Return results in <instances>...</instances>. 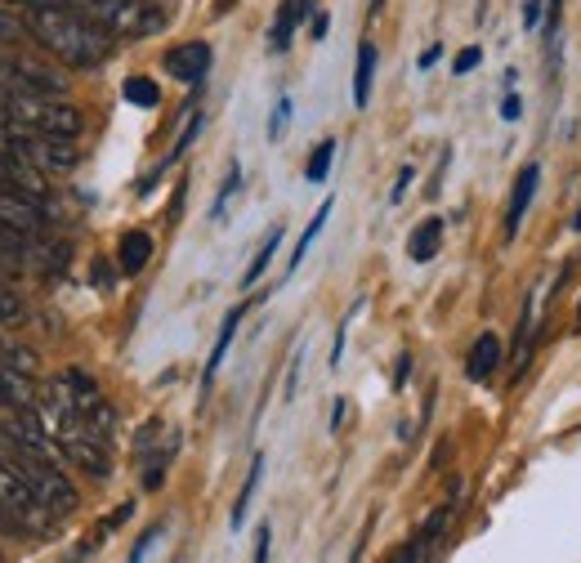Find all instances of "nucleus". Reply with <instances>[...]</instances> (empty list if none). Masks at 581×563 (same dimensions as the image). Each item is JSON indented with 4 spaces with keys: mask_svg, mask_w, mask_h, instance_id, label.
I'll list each match as a JSON object with an SVG mask.
<instances>
[{
    "mask_svg": "<svg viewBox=\"0 0 581 563\" xmlns=\"http://www.w3.org/2000/svg\"><path fill=\"white\" fill-rule=\"evenodd\" d=\"M340 420H345V398H336V411H332V430H340Z\"/></svg>",
    "mask_w": 581,
    "mask_h": 563,
    "instance_id": "c9c22d12",
    "label": "nucleus"
},
{
    "mask_svg": "<svg viewBox=\"0 0 581 563\" xmlns=\"http://www.w3.org/2000/svg\"><path fill=\"white\" fill-rule=\"evenodd\" d=\"M572 229H577V233H581V210H577V220H572Z\"/></svg>",
    "mask_w": 581,
    "mask_h": 563,
    "instance_id": "e433bc0d",
    "label": "nucleus"
},
{
    "mask_svg": "<svg viewBox=\"0 0 581 563\" xmlns=\"http://www.w3.org/2000/svg\"><path fill=\"white\" fill-rule=\"evenodd\" d=\"M161 67H166V77H175L183 86H198L211 73V45L206 41H183V45L166 49Z\"/></svg>",
    "mask_w": 581,
    "mask_h": 563,
    "instance_id": "423d86ee",
    "label": "nucleus"
},
{
    "mask_svg": "<svg viewBox=\"0 0 581 563\" xmlns=\"http://www.w3.org/2000/svg\"><path fill=\"white\" fill-rule=\"evenodd\" d=\"M10 63H14V81H19L23 90L49 95V99H63V95H68V77H58L54 67H45V63H36V58H27V54H10Z\"/></svg>",
    "mask_w": 581,
    "mask_h": 563,
    "instance_id": "0eeeda50",
    "label": "nucleus"
},
{
    "mask_svg": "<svg viewBox=\"0 0 581 563\" xmlns=\"http://www.w3.org/2000/svg\"><path fill=\"white\" fill-rule=\"evenodd\" d=\"M23 10H86L90 0H14Z\"/></svg>",
    "mask_w": 581,
    "mask_h": 563,
    "instance_id": "393cba45",
    "label": "nucleus"
},
{
    "mask_svg": "<svg viewBox=\"0 0 581 563\" xmlns=\"http://www.w3.org/2000/svg\"><path fill=\"white\" fill-rule=\"evenodd\" d=\"M479 63H483V49H479V45H466L457 58H451V77H470Z\"/></svg>",
    "mask_w": 581,
    "mask_h": 563,
    "instance_id": "5701e85b",
    "label": "nucleus"
},
{
    "mask_svg": "<svg viewBox=\"0 0 581 563\" xmlns=\"http://www.w3.org/2000/svg\"><path fill=\"white\" fill-rule=\"evenodd\" d=\"M322 36H327V14H317V19H313V41H322Z\"/></svg>",
    "mask_w": 581,
    "mask_h": 563,
    "instance_id": "f704fd0d",
    "label": "nucleus"
},
{
    "mask_svg": "<svg viewBox=\"0 0 581 563\" xmlns=\"http://www.w3.org/2000/svg\"><path fill=\"white\" fill-rule=\"evenodd\" d=\"M23 23L45 54L68 67H99L112 54V32H103L81 10H27Z\"/></svg>",
    "mask_w": 581,
    "mask_h": 563,
    "instance_id": "f257e3e1",
    "label": "nucleus"
},
{
    "mask_svg": "<svg viewBox=\"0 0 581 563\" xmlns=\"http://www.w3.org/2000/svg\"><path fill=\"white\" fill-rule=\"evenodd\" d=\"M371 10H380V0H376V5H371Z\"/></svg>",
    "mask_w": 581,
    "mask_h": 563,
    "instance_id": "ea45409f",
    "label": "nucleus"
},
{
    "mask_svg": "<svg viewBox=\"0 0 581 563\" xmlns=\"http://www.w3.org/2000/svg\"><path fill=\"white\" fill-rule=\"evenodd\" d=\"M407 372H412V358L403 354V358H399V376H394V385H399V389H403V380H407Z\"/></svg>",
    "mask_w": 581,
    "mask_h": 563,
    "instance_id": "72a5a7b5",
    "label": "nucleus"
},
{
    "mask_svg": "<svg viewBox=\"0 0 581 563\" xmlns=\"http://www.w3.org/2000/svg\"><path fill=\"white\" fill-rule=\"evenodd\" d=\"M376 63H380L376 45H371V41H362V45H358V67H354V103H358V108H367V103H371V81H376Z\"/></svg>",
    "mask_w": 581,
    "mask_h": 563,
    "instance_id": "ddd939ff",
    "label": "nucleus"
},
{
    "mask_svg": "<svg viewBox=\"0 0 581 563\" xmlns=\"http://www.w3.org/2000/svg\"><path fill=\"white\" fill-rule=\"evenodd\" d=\"M23 36H32V32H27V23H23L19 14H10V10H0V41L14 45V41H23Z\"/></svg>",
    "mask_w": 581,
    "mask_h": 563,
    "instance_id": "412c9836",
    "label": "nucleus"
},
{
    "mask_svg": "<svg viewBox=\"0 0 581 563\" xmlns=\"http://www.w3.org/2000/svg\"><path fill=\"white\" fill-rule=\"evenodd\" d=\"M27 483H32V492L36 497L58 515V519H68L77 506H81V497H77V487L68 483V474L63 470H54V461H45V456H32V452H19L14 461H10Z\"/></svg>",
    "mask_w": 581,
    "mask_h": 563,
    "instance_id": "20e7f679",
    "label": "nucleus"
},
{
    "mask_svg": "<svg viewBox=\"0 0 581 563\" xmlns=\"http://www.w3.org/2000/svg\"><path fill=\"white\" fill-rule=\"evenodd\" d=\"M577 322H581V305H577Z\"/></svg>",
    "mask_w": 581,
    "mask_h": 563,
    "instance_id": "58836bf2",
    "label": "nucleus"
},
{
    "mask_svg": "<svg viewBox=\"0 0 581 563\" xmlns=\"http://www.w3.org/2000/svg\"><path fill=\"white\" fill-rule=\"evenodd\" d=\"M121 95H125V103H135V108H157L161 103V90H157L153 77H131Z\"/></svg>",
    "mask_w": 581,
    "mask_h": 563,
    "instance_id": "f3484780",
    "label": "nucleus"
},
{
    "mask_svg": "<svg viewBox=\"0 0 581 563\" xmlns=\"http://www.w3.org/2000/svg\"><path fill=\"white\" fill-rule=\"evenodd\" d=\"M237 184H242V170H237V166H228V179H224V188H220V201H215V216H224V206H228V197L237 192Z\"/></svg>",
    "mask_w": 581,
    "mask_h": 563,
    "instance_id": "bb28decb",
    "label": "nucleus"
},
{
    "mask_svg": "<svg viewBox=\"0 0 581 563\" xmlns=\"http://www.w3.org/2000/svg\"><path fill=\"white\" fill-rule=\"evenodd\" d=\"M332 162H336V144H332V139H322V144L313 148V157H309V166H304V179L322 184V179L332 175Z\"/></svg>",
    "mask_w": 581,
    "mask_h": 563,
    "instance_id": "6ab92c4d",
    "label": "nucleus"
},
{
    "mask_svg": "<svg viewBox=\"0 0 581 563\" xmlns=\"http://www.w3.org/2000/svg\"><path fill=\"white\" fill-rule=\"evenodd\" d=\"M537 179H541L537 166H524L519 179H514V192H510V206H505V242L519 238V224H524V216H528L533 197H537Z\"/></svg>",
    "mask_w": 581,
    "mask_h": 563,
    "instance_id": "6e6552de",
    "label": "nucleus"
},
{
    "mask_svg": "<svg viewBox=\"0 0 581 563\" xmlns=\"http://www.w3.org/2000/svg\"><path fill=\"white\" fill-rule=\"evenodd\" d=\"M438 246H443V220L429 216V220H421V224L412 229V238H407V255H412V264H429V260L438 255Z\"/></svg>",
    "mask_w": 581,
    "mask_h": 563,
    "instance_id": "f8f14e48",
    "label": "nucleus"
},
{
    "mask_svg": "<svg viewBox=\"0 0 581 563\" xmlns=\"http://www.w3.org/2000/svg\"><path fill=\"white\" fill-rule=\"evenodd\" d=\"M153 541H157V528H153V532H144V541L135 545V554H131V563H144V554H148V545H153Z\"/></svg>",
    "mask_w": 581,
    "mask_h": 563,
    "instance_id": "7c9ffc66",
    "label": "nucleus"
},
{
    "mask_svg": "<svg viewBox=\"0 0 581 563\" xmlns=\"http://www.w3.org/2000/svg\"><path fill=\"white\" fill-rule=\"evenodd\" d=\"M309 14H313V0H282V5H278V19H273V27H269V54H287L295 27H300Z\"/></svg>",
    "mask_w": 581,
    "mask_h": 563,
    "instance_id": "1a4fd4ad",
    "label": "nucleus"
},
{
    "mask_svg": "<svg viewBox=\"0 0 581 563\" xmlns=\"http://www.w3.org/2000/svg\"><path fill=\"white\" fill-rule=\"evenodd\" d=\"M269 545H273V532H269V523L255 532V563H269Z\"/></svg>",
    "mask_w": 581,
    "mask_h": 563,
    "instance_id": "cd10ccee",
    "label": "nucleus"
},
{
    "mask_svg": "<svg viewBox=\"0 0 581 563\" xmlns=\"http://www.w3.org/2000/svg\"><path fill=\"white\" fill-rule=\"evenodd\" d=\"M260 474H265V456H255L250 470H246V483L237 492V506H233V528L246 523V510H250V497H255V487H260Z\"/></svg>",
    "mask_w": 581,
    "mask_h": 563,
    "instance_id": "2eb2a0df",
    "label": "nucleus"
},
{
    "mask_svg": "<svg viewBox=\"0 0 581 563\" xmlns=\"http://www.w3.org/2000/svg\"><path fill=\"white\" fill-rule=\"evenodd\" d=\"M23 318V300L5 287V277H0V322H19Z\"/></svg>",
    "mask_w": 581,
    "mask_h": 563,
    "instance_id": "b1692460",
    "label": "nucleus"
},
{
    "mask_svg": "<svg viewBox=\"0 0 581 563\" xmlns=\"http://www.w3.org/2000/svg\"><path fill=\"white\" fill-rule=\"evenodd\" d=\"M438 54H443V45H429V49L421 54V67H434V63H438Z\"/></svg>",
    "mask_w": 581,
    "mask_h": 563,
    "instance_id": "473e14b6",
    "label": "nucleus"
},
{
    "mask_svg": "<svg viewBox=\"0 0 581 563\" xmlns=\"http://www.w3.org/2000/svg\"><path fill=\"white\" fill-rule=\"evenodd\" d=\"M559 19H563V0H546V54L555 58L559 45Z\"/></svg>",
    "mask_w": 581,
    "mask_h": 563,
    "instance_id": "aec40b11",
    "label": "nucleus"
},
{
    "mask_svg": "<svg viewBox=\"0 0 581 563\" xmlns=\"http://www.w3.org/2000/svg\"><path fill=\"white\" fill-rule=\"evenodd\" d=\"M148 255H153V238H148V233H139V229H131V233H121V242H116V268H121L125 277H135V273H144V264H148Z\"/></svg>",
    "mask_w": 581,
    "mask_h": 563,
    "instance_id": "9d476101",
    "label": "nucleus"
},
{
    "mask_svg": "<svg viewBox=\"0 0 581 563\" xmlns=\"http://www.w3.org/2000/svg\"><path fill=\"white\" fill-rule=\"evenodd\" d=\"M242 318H246V305H237V309L224 318V327H220V340H215V349H211V363H206V372H202V385H206V389H211V380H215L220 367H224V354H228V344H233Z\"/></svg>",
    "mask_w": 581,
    "mask_h": 563,
    "instance_id": "4468645a",
    "label": "nucleus"
},
{
    "mask_svg": "<svg viewBox=\"0 0 581 563\" xmlns=\"http://www.w3.org/2000/svg\"><path fill=\"white\" fill-rule=\"evenodd\" d=\"M278 246H282V224H273V233L265 238V246L255 251V260H250V268H246V277H242V287H255V282H260V273L269 268V260L278 255Z\"/></svg>",
    "mask_w": 581,
    "mask_h": 563,
    "instance_id": "dca6fc26",
    "label": "nucleus"
},
{
    "mask_svg": "<svg viewBox=\"0 0 581 563\" xmlns=\"http://www.w3.org/2000/svg\"><path fill=\"white\" fill-rule=\"evenodd\" d=\"M407 184H412V166H403V170H399V184H394V201H403Z\"/></svg>",
    "mask_w": 581,
    "mask_h": 563,
    "instance_id": "2f4dec72",
    "label": "nucleus"
},
{
    "mask_svg": "<svg viewBox=\"0 0 581 563\" xmlns=\"http://www.w3.org/2000/svg\"><path fill=\"white\" fill-rule=\"evenodd\" d=\"M541 10H546L541 0H524V27H528V32H537V23H541Z\"/></svg>",
    "mask_w": 581,
    "mask_h": 563,
    "instance_id": "c85d7f7f",
    "label": "nucleus"
},
{
    "mask_svg": "<svg viewBox=\"0 0 581 563\" xmlns=\"http://www.w3.org/2000/svg\"><path fill=\"white\" fill-rule=\"evenodd\" d=\"M287 121H291V99L282 95V99H278V108H273V121H269V139H282Z\"/></svg>",
    "mask_w": 581,
    "mask_h": 563,
    "instance_id": "a878e982",
    "label": "nucleus"
},
{
    "mask_svg": "<svg viewBox=\"0 0 581 563\" xmlns=\"http://www.w3.org/2000/svg\"><path fill=\"white\" fill-rule=\"evenodd\" d=\"M220 5H224V10H228V5H233V0H220Z\"/></svg>",
    "mask_w": 581,
    "mask_h": 563,
    "instance_id": "4c0bfd02",
    "label": "nucleus"
},
{
    "mask_svg": "<svg viewBox=\"0 0 581 563\" xmlns=\"http://www.w3.org/2000/svg\"><path fill=\"white\" fill-rule=\"evenodd\" d=\"M198 130H202V112H192V121H188V125H183V134L175 139V148H170V157H166V162H179V157L192 148V139H198Z\"/></svg>",
    "mask_w": 581,
    "mask_h": 563,
    "instance_id": "4be33fe9",
    "label": "nucleus"
},
{
    "mask_svg": "<svg viewBox=\"0 0 581 563\" xmlns=\"http://www.w3.org/2000/svg\"><path fill=\"white\" fill-rule=\"evenodd\" d=\"M0 224L23 233V238H41L49 229V216H45V201L19 192V188H5L0 184Z\"/></svg>",
    "mask_w": 581,
    "mask_h": 563,
    "instance_id": "39448f33",
    "label": "nucleus"
},
{
    "mask_svg": "<svg viewBox=\"0 0 581 563\" xmlns=\"http://www.w3.org/2000/svg\"><path fill=\"white\" fill-rule=\"evenodd\" d=\"M332 206H336V201H322V206H317V216L309 220V229H304V238H300V242H295V251H291V273L300 268V260L309 255V246H313V238L322 233V224H327V216H332Z\"/></svg>",
    "mask_w": 581,
    "mask_h": 563,
    "instance_id": "a211bd4d",
    "label": "nucleus"
},
{
    "mask_svg": "<svg viewBox=\"0 0 581 563\" xmlns=\"http://www.w3.org/2000/svg\"><path fill=\"white\" fill-rule=\"evenodd\" d=\"M501 117H505V121H519V117H524V103H519V95H514V90L505 95V103H501Z\"/></svg>",
    "mask_w": 581,
    "mask_h": 563,
    "instance_id": "c756f323",
    "label": "nucleus"
},
{
    "mask_svg": "<svg viewBox=\"0 0 581 563\" xmlns=\"http://www.w3.org/2000/svg\"><path fill=\"white\" fill-rule=\"evenodd\" d=\"M496 367H501V340L492 331H483L474 340V349H470V358H466V376L470 380H488V376H496Z\"/></svg>",
    "mask_w": 581,
    "mask_h": 563,
    "instance_id": "9b49d317",
    "label": "nucleus"
},
{
    "mask_svg": "<svg viewBox=\"0 0 581 563\" xmlns=\"http://www.w3.org/2000/svg\"><path fill=\"white\" fill-rule=\"evenodd\" d=\"M0 510L19 523V532H49L58 519L10 461H0Z\"/></svg>",
    "mask_w": 581,
    "mask_h": 563,
    "instance_id": "7ed1b4c3",
    "label": "nucleus"
},
{
    "mask_svg": "<svg viewBox=\"0 0 581 563\" xmlns=\"http://www.w3.org/2000/svg\"><path fill=\"white\" fill-rule=\"evenodd\" d=\"M81 14H90L103 32H112V36H121V41L157 36V32L170 23V10L157 5V0H90Z\"/></svg>",
    "mask_w": 581,
    "mask_h": 563,
    "instance_id": "f03ea898",
    "label": "nucleus"
}]
</instances>
